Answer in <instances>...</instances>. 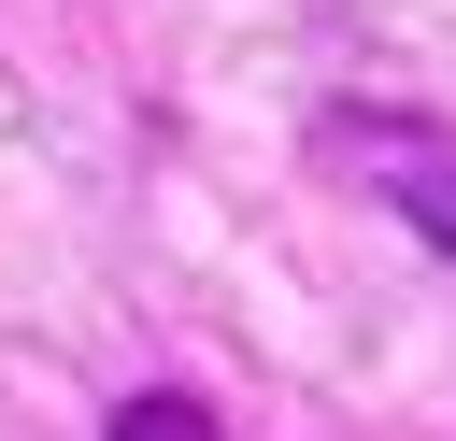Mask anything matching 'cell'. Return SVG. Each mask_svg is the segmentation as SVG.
<instances>
[{
  "label": "cell",
  "mask_w": 456,
  "mask_h": 441,
  "mask_svg": "<svg viewBox=\"0 0 456 441\" xmlns=\"http://www.w3.org/2000/svg\"><path fill=\"white\" fill-rule=\"evenodd\" d=\"M328 171L370 185L413 242L456 256V128H442V114H356V100H342V114H328Z\"/></svg>",
  "instance_id": "1"
},
{
  "label": "cell",
  "mask_w": 456,
  "mask_h": 441,
  "mask_svg": "<svg viewBox=\"0 0 456 441\" xmlns=\"http://www.w3.org/2000/svg\"><path fill=\"white\" fill-rule=\"evenodd\" d=\"M100 441H228V427H214L200 398H128V413H114Z\"/></svg>",
  "instance_id": "2"
}]
</instances>
